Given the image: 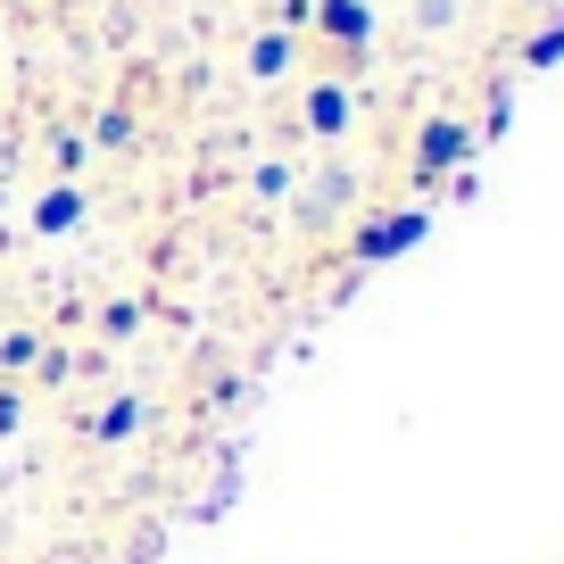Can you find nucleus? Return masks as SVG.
Masks as SVG:
<instances>
[{
	"instance_id": "1",
	"label": "nucleus",
	"mask_w": 564,
	"mask_h": 564,
	"mask_svg": "<svg viewBox=\"0 0 564 564\" xmlns=\"http://www.w3.org/2000/svg\"><path fill=\"white\" fill-rule=\"evenodd\" d=\"M349 192H357V175H349V166H316V183H307V192H300V216H307V225H333V216L340 208H349Z\"/></svg>"
},
{
	"instance_id": "2",
	"label": "nucleus",
	"mask_w": 564,
	"mask_h": 564,
	"mask_svg": "<svg viewBox=\"0 0 564 564\" xmlns=\"http://www.w3.org/2000/svg\"><path fill=\"white\" fill-rule=\"evenodd\" d=\"M465 159V124H423V141H415V166H423V175H441V166H457Z\"/></svg>"
},
{
	"instance_id": "3",
	"label": "nucleus",
	"mask_w": 564,
	"mask_h": 564,
	"mask_svg": "<svg viewBox=\"0 0 564 564\" xmlns=\"http://www.w3.org/2000/svg\"><path fill=\"white\" fill-rule=\"evenodd\" d=\"M423 232V216H382V225H366V241H357V258H399L406 241Z\"/></svg>"
},
{
	"instance_id": "4",
	"label": "nucleus",
	"mask_w": 564,
	"mask_h": 564,
	"mask_svg": "<svg viewBox=\"0 0 564 564\" xmlns=\"http://www.w3.org/2000/svg\"><path fill=\"white\" fill-rule=\"evenodd\" d=\"M75 216H84V199H75V192H51V199H42V232H67Z\"/></svg>"
},
{
	"instance_id": "5",
	"label": "nucleus",
	"mask_w": 564,
	"mask_h": 564,
	"mask_svg": "<svg viewBox=\"0 0 564 564\" xmlns=\"http://www.w3.org/2000/svg\"><path fill=\"white\" fill-rule=\"evenodd\" d=\"M324 25H333V34H366V9H357V0H324Z\"/></svg>"
},
{
	"instance_id": "6",
	"label": "nucleus",
	"mask_w": 564,
	"mask_h": 564,
	"mask_svg": "<svg viewBox=\"0 0 564 564\" xmlns=\"http://www.w3.org/2000/svg\"><path fill=\"white\" fill-rule=\"evenodd\" d=\"M340 124H349V100H340V91H316V133H340Z\"/></svg>"
},
{
	"instance_id": "7",
	"label": "nucleus",
	"mask_w": 564,
	"mask_h": 564,
	"mask_svg": "<svg viewBox=\"0 0 564 564\" xmlns=\"http://www.w3.org/2000/svg\"><path fill=\"white\" fill-rule=\"evenodd\" d=\"M34 357H42V349H34V333H9V340H0V366H9V373L34 366Z\"/></svg>"
},
{
	"instance_id": "8",
	"label": "nucleus",
	"mask_w": 564,
	"mask_h": 564,
	"mask_svg": "<svg viewBox=\"0 0 564 564\" xmlns=\"http://www.w3.org/2000/svg\"><path fill=\"white\" fill-rule=\"evenodd\" d=\"M282 58H291V51H282V34H265L258 42V75H282Z\"/></svg>"
},
{
	"instance_id": "9",
	"label": "nucleus",
	"mask_w": 564,
	"mask_h": 564,
	"mask_svg": "<svg viewBox=\"0 0 564 564\" xmlns=\"http://www.w3.org/2000/svg\"><path fill=\"white\" fill-rule=\"evenodd\" d=\"M556 51H564V25H547V34L531 42V67H547V58H556Z\"/></svg>"
}]
</instances>
